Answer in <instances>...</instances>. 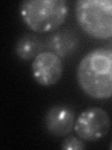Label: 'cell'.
Wrapping results in <instances>:
<instances>
[{"mask_svg":"<svg viewBox=\"0 0 112 150\" xmlns=\"http://www.w3.org/2000/svg\"><path fill=\"white\" fill-rule=\"evenodd\" d=\"M77 81L89 97L95 100L112 98V49L89 52L78 66Z\"/></svg>","mask_w":112,"mask_h":150,"instance_id":"6da1fadb","label":"cell"},{"mask_svg":"<svg viewBox=\"0 0 112 150\" xmlns=\"http://www.w3.org/2000/svg\"><path fill=\"white\" fill-rule=\"evenodd\" d=\"M19 11L31 30L46 33L56 30L64 23L68 6L64 0H26L20 3Z\"/></svg>","mask_w":112,"mask_h":150,"instance_id":"7a4b0ae2","label":"cell"},{"mask_svg":"<svg viewBox=\"0 0 112 150\" xmlns=\"http://www.w3.org/2000/svg\"><path fill=\"white\" fill-rule=\"evenodd\" d=\"M76 19L92 38H112V0H79L76 3Z\"/></svg>","mask_w":112,"mask_h":150,"instance_id":"3957f363","label":"cell"},{"mask_svg":"<svg viewBox=\"0 0 112 150\" xmlns=\"http://www.w3.org/2000/svg\"><path fill=\"white\" fill-rule=\"evenodd\" d=\"M110 126V117L106 111L100 107H91L76 118L74 130L81 140L95 142L108 133Z\"/></svg>","mask_w":112,"mask_h":150,"instance_id":"277c9868","label":"cell"},{"mask_svg":"<svg viewBox=\"0 0 112 150\" xmlns=\"http://www.w3.org/2000/svg\"><path fill=\"white\" fill-rule=\"evenodd\" d=\"M31 68L35 81L43 86L57 83L64 72L62 59L51 51H44L37 54L33 60Z\"/></svg>","mask_w":112,"mask_h":150,"instance_id":"5b68a950","label":"cell"},{"mask_svg":"<svg viewBox=\"0 0 112 150\" xmlns=\"http://www.w3.org/2000/svg\"><path fill=\"white\" fill-rule=\"evenodd\" d=\"M44 122L50 134L55 137H65L74 129L75 112L68 105H54L47 111Z\"/></svg>","mask_w":112,"mask_h":150,"instance_id":"8992f818","label":"cell"},{"mask_svg":"<svg viewBox=\"0 0 112 150\" xmlns=\"http://www.w3.org/2000/svg\"><path fill=\"white\" fill-rule=\"evenodd\" d=\"M42 52L41 41L34 35L27 34L20 38L15 46V54L22 60L34 59Z\"/></svg>","mask_w":112,"mask_h":150,"instance_id":"52a82bcc","label":"cell"},{"mask_svg":"<svg viewBox=\"0 0 112 150\" xmlns=\"http://www.w3.org/2000/svg\"><path fill=\"white\" fill-rule=\"evenodd\" d=\"M76 45V37L64 31L55 33L53 36L50 37L49 41V48L60 57L71 54Z\"/></svg>","mask_w":112,"mask_h":150,"instance_id":"ba28073f","label":"cell"},{"mask_svg":"<svg viewBox=\"0 0 112 150\" xmlns=\"http://www.w3.org/2000/svg\"><path fill=\"white\" fill-rule=\"evenodd\" d=\"M83 140H81L80 138L75 137L73 135H69L65 138L61 147L62 149L64 150H82L86 148V145L82 142Z\"/></svg>","mask_w":112,"mask_h":150,"instance_id":"9c48e42d","label":"cell"},{"mask_svg":"<svg viewBox=\"0 0 112 150\" xmlns=\"http://www.w3.org/2000/svg\"><path fill=\"white\" fill-rule=\"evenodd\" d=\"M110 149H112V142H111V144H110V146H109Z\"/></svg>","mask_w":112,"mask_h":150,"instance_id":"30bf717a","label":"cell"}]
</instances>
